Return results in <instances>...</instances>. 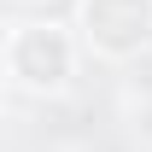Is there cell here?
<instances>
[{"label": "cell", "mask_w": 152, "mask_h": 152, "mask_svg": "<svg viewBox=\"0 0 152 152\" xmlns=\"http://www.w3.org/2000/svg\"><path fill=\"white\" fill-rule=\"evenodd\" d=\"M152 29V6L146 0H88V35L105 53H129L140 47Z\"/></svg>", "instance_id": "1"}, {"label": "cell", "mask_w": 152, "mask_h": 152, "mask_svg": "<svg viewBox=\"0 0 152 152\" xmlns=\"http://www.w3.org/2000/svg\"><path fill=\"white\" fill-rule=\"evenodd\" d=\"M12 64H18L23 82H35V88H53L70 76V47L58 29H23L18 47H12Z\"/></svg>", "instance_id": "2"}]
</instances>
